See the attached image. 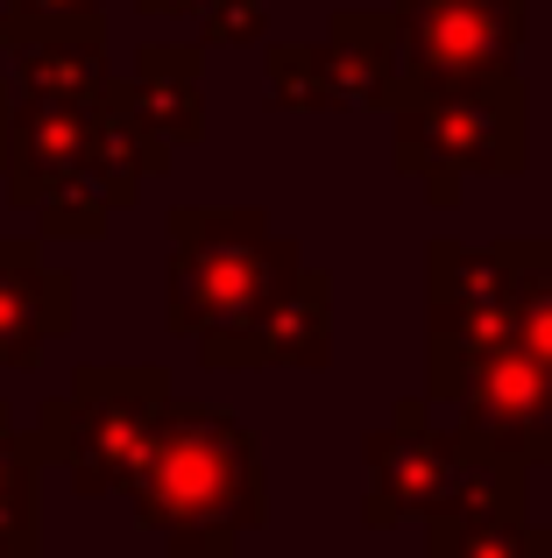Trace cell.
Masks as SVG:
<instances>
[{
    "mask_svg": "<svg viewBox=\"0 0 552 558\" xmlns=\"http://www.w3.org/2000/svg\"><path fill=\"white\" fill-rule=\"evenodd\" d=\"M128 107L164 149L206 142V43H142L128 71Z\"/></svg>",
    "mask_w": 552,
    "mask_h": 558,
    "instance_id": "obj_10",
    "label": "cell"
},
{
    "mask_svg": "<svg viewBox=\"0 0 552 558\" xmlns=\"http://www.w3.org/2000/svg\"><path fill=\"white\" fill-rule=\"evenodd\" d=\"M8 135H14V78H0V178H8Z\"/></svg>",
    "mask_w": 552,
    "mask_h": 558,
    "instance_id": "obj_15",
    "label": "cell"
},
{
    "mask_svg": "<svg viewBox=\"0 0 552 558\" xmlns=\"http://www.w3.org/2000/svg\"><path fill=\"white\" fill-rule=\"evenodd\" d=\"M142 14H206L213 0H135Z\"/></svg>",
    "mask_w": 552,
    "mask_h": 558,
    "instance_id": "obj_16",
    "label": "cell"
},
{
    "mask_svg": "<svg viewBox=\"0 0 552 558\" xmlns=\"http://www.w3.org/2000/svg\"><path fill=\"white\" fill-rule=\"evenodd\" d=\"M404 36V78H517L531 0H389Z\"/></svg>",
    "mask_w": 552,
    "mask_h": 558,
    "instance_id": "obj_7",
    "label": "cell"
},
{
    "mask_svg": "<svg viewBox=\"0 0 552 558\" xmlns=\"http://www.w3.org/2000/svg\"><path fill=\"white\" fill-rule=\"evenodd\" d=\"M389 156L404 178L425 184L432 205H454L468 178L525 170V85L517 78H397L389 99Z\"/></svg>",
    "mask_w": 552,
    "mask_h": 558,
    "instance_id": "obj_5",
    "label": "cell"
},
{
    "mask_svg": "<svg viewBox=\"0 0 552 558\" xmlns=\"http://www.w3.org/2000/svg\"><path fill=\"white\" fill-rule=\"evenodd\" d=\"M107 0H0V50H28L50 36H107Z\"/></svg>",
    "mask_w": 552,
    "mask_h": 558,
    "instance_id": "obj_13",
    "label": "cell"
},
{
    "mask_svg": "<svg viewBox=\"0 0 552 558\" xmlns=\"http://www.w3.org/2000/svg\"><path fill=\"white\" fill-rule=\"evenodd\" d=\"M164 142L135 121L128 78L99 99H14L8 135V198L14 213H36L43 241H99L113 213L142 198V184L170 170Z\"/></svg>",
    "mask_w": 552,
    "mask_h": 558,
    "instance_id": "obj_1",
    "label": "cell"
},
{
    "mask_svg": "<svg viewBox=\"0 0 552 558\" xmlns=\"http://www.w3.org/2000/svg\"><path fill=\"white\" fill-rule=\"evenodd\" d=\"M107 85V36H50L14 50V99H99Z\"/></svg>",
    "mask_w": 552,
    "mask_h": 558,
    "instance_id": "obj_11",
    "label": "cell"
},
{
    "mask_svg": "<svg viewBox=\"0 0 552 558\" xmlns=\"http://www.w3.org/2000/svg\"><path fill=\"white\" fill-rule=\"evenodd\" d=\"M263 36H269V0H213L199 14L206 50H241V43H263Z\"/></svg>",
    "mask_w": 552,
    "mask_h": 558,
    "instance_id": "obj_14",
    "label": "cell"
},
{
    "mask_svg": "<svg viewBox=\"0 0 552 558\" xmlns=\"http://www.w3.org/2000/svg\"><path fill=\"white\" fill-rule=\"evenodd\" d=\"M164 233V326L192 347L255 326L304 276L298 241L269 227L263 205H170Z\"/></svg>",
    "mask_w": 552,
    "mask_h": 558,
    "instance_id": "obj_3",
    "label": "cell"
},
{
    "mask_svg": "<svg viewBox=\"0 0 552 558\" xmlns=\"http://www.w3.org/2000/svg\"><path fill=\"white\" fill-rule=\"evenodd\" d=\"M79 318V283L43 262L36 241L0 233V368L36 375L43 354L71 332Z\"/></svg>",
    "mask_w": 552,
    "mask_h": 558,
    "instance_id": "obj_8",
    "label": "cell"
},
{
    "mask_svg": "<svg viewBox=\"0 0 552 558\" xmlns=\"http://www.w3.org/2000/svg\"><path fill=\"white\" fill-rule=\"evenodd\" d=\"M397 78H404V36L389 8H340L319 43H269L263 50L269 107L284 113H347V107L389 113Z\"/></svg>",
    "mask_w": 552,
    "mask_h": 558,
    "instance_id": "obj_6",
    "label": "cell"
},
{
    "mask_svg": "<svg viewBox=\"0 0 552 558\" xmlns=\"http://www.w3.org/2000/svg\"><path fill=\"white\" fill-rule=\"evenodd\" d=\"M43 452L36 438L14 432L8 403H0V558H36L43 551Z\"/></svg>",
    "mask_w": 552,
    "mask_h": 558,
    "instance_id": "obj_12",
    "label": "cell"
},
{
    "mask_svg": "<svg viewBox=\"0 0 552 558\" xmlns=\"http://www.w3.org/2000/svg\"><path fill=\"white\" fill-rule=\"evenodd\" d=\"M128 495L135 523L164 537L170 558H227L269 517L255 432L220 403H170Z\"/></svg>",
    "mask_w": 552,
    "mask_h": 558,
    "instance_id": "obj_2",
    "label": "cell"
},
{
    "mask_svg": "<svg viewBox=\"0 0 552 558\" xmlns=\"http://www.w3.org/2000/svg\"><path fill=\"white\" fill-rule=\"evenodd\" d=\"M326 354H333V283L319 269H304L255 326L199 340L206 368H326Z\"/></svg>",
    "mask_w": 552,
    "mask_h": 558,
    "instance_id": "obj_9",
    "label": "cell"
},
{
    "mask_svg": "<svg viewBox=\"0 0 552 558\" xmlns=\"http://www.w3.org/2000/svg\"><path fill=\"white\" fill-rule=\"evenodd\" d=\"M170 368L135 361V368H113V361H85L71 375V389H57L36 417V452L43 466L71 481V495L99 502V495L135 488L142 460H149L156 432L170 417Z\"/></svg>",
    "mask_w": 552,
    "mask_h": 558,
    "instance_id": "obj_4",
    "label": "cell"
}]
</instances>
